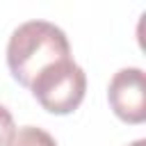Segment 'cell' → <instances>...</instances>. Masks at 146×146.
<instances>
[{
  "instance_id": "2",
  "label": "cell",
  "mask_w": 146,
  "mask_h": 146,
  "mask_svg": "<svg viewBox=\"0 0 146 146\" xmlns=\"http://www.w3.org/2000/svg\"><path fill=\"white\" fill-rule=\"evenodd\" d=\"M32 96L50 114H71L80 107L87 91V75L71 57L46 66L30 84Z\"/></svg>"
},
{
  "instance_id": "5",
  "label": "cell",
  "mask_w": 146,
  "mask_h": 146,
  "mask_svg": "<svg viewBox=\"0 0 146 146\" xmlns=\"http://www.w3.org/2000/svg\"><path fill=\"white\" fill-rule=\"evenodd\" d=\"M14 135H16L14 116H11V112L5 105H0V146H9Z\"/></svg>"
},
{
  "instance_id": "3",
  "label": "cell",
  "mask_w": 146,
  "mask_h": 146,
  "mask_svg": "<svg viewBox=\"0 0 146 146\" xmlns=\"http://www.w3.org/2000/svg\"><path fill=\"white\" fill-rule=\"evenodd\" d=\"M107 100L112 112L125 123L146 121V78L137 66H128L114 73L107 87Z\"/></svg>"
},
{
  "instance_id": "4",
  "label": "cell",
  "mask_w": 146,
  "mask_h": 146,
  "mask_svg": "<svg viewBox=\"0 0 146 146\" xmlns=\"http://www.w3.org/2000/svg\"><path fill=\"white\" fill-rule=\"evenodd\" d=\"M9 146H57V141H55V137H52L50 132H46L43 128L25 125V128H21V130L14 135V139H11Z\"/></svg>"
},
{
  "instance_id": "6",
  "label": "cell",
  "mask_w": 146,
  "mask_h": 146,
  "mask_svg": "<svg viewBox=\"0 0 146 146\" xmlns=\"http://www.w3.org/2000/svg\"><path fill=\"white\" fill-rule=\"evenodd\" d=\"M130 146H146V141H144V139H137V141H132Z\"/></svg>"
},
{
  "instance_id": "1",
  "label": "cell",
  "mask_w": 146,
  "mask_h": 146,
  "mask_svg": "<svg viewBox=\"0 0 146 146\" xmlns=\"http://www.w3.org/2000/svg\"><path fill=\"white\" fill-rule=\"evenodd\" d=\"M71 46L62 27L48 21H25L21 23L7 43V66L11 78L27 87L32 80L50 64L68 59Z\"/></svg>"
}]
</instances>
